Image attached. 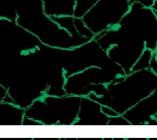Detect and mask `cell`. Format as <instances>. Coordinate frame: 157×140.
<instances>
[{"label": "cell", "instance_id": "1", "mask_svg": "<svg viewBox=\"0 0 157 140\" xmlns=\"http://www.w3.org/2000/svg\"><path fill=\"white\" fill-rule=\"evenodd\" d=\"M94 40L125 75L130 74L144 50L154 52L157 47L155 13L152 9L134 2L118 25L96 35Z\"/></svg>", "mask_w": 157, "mask_h": 140}, {"label": "cell", "instance_id": "2", "mask_svg": "<svg viewBox=\"0 0 157 140\" xmlns=\"http://www.w3.org/2000/svg\"><path fill=\"white\" fill-rule=\"evenodd\" d=\"M157 88V75L150 69L131 72L105 85L103 95L89 97L102 107L112 108L118 115L125 112L151 95Z\"/></svg>", "mask_w": 157, "mask_h": 140}, {"label": "cell", "instance_id": "3", "mask_svg": "<svg viewBox=\"0 0 157 140\" xmlns=\"http://www.w3.org/2000/svg\"><path fill=\"white\" fill-rule=\"evenodd\" d=\"M16 23L33 34L42 43L54 49L71 50L91 41L71 36L43 12L41 0H30L16 11Z\"/></svg>", "mask_w": 157, "mask_h": 140}, {"label": "cell", "instance_id": "4", "mask_svg": "<svg viewBox=\"0 0 157 140\" xmlns=\"http://www.w3.org/2000/svg\"><path fill=\"white\" fill-rule=\"evenodd\" d=\"M81 97L64 95L48 96L35 100L25 111V116L41 125H74L77 120Z\"/></svg>", "mask_w": 157, "mask_h": 140}, {"label": "cell", "instance_id": "5", "mask_svg": "<svg viewBox=\"0 0 157 140\" xmlns=\"http://www.w3.org/2000/svg\"><path fill=\"white\" fill-rule=\"evenodd\" d=\"M60 63L66 78L92 66L108 69L125 75L124 70L110 59L107 52L94 39L74 49L61 50Z\"/></svg>", "mask_w": 157, "mask_h": 140}, {"label": "cell", "instance_id": "6", "mask_svg": "<svg viewBox=\"0 0 157 140\" xmlns=\"http://www.w3.org/2000/svg\"><path fill=\"white\" fill-rule=\"evenodd\" d=\"M134 2L136 0H99L82 20L94 35H99L118 25Z\"/></svg>", "mask_w": 157, "mask_h": 140}, {"label": "cell", "instance_id": "7", "mask_svg": "<svg viewBox=\"0 0 157 140\" xmlns=\"http://www.w3.org/2000/svg\"><path fill=\"white\" fill-rule=\"evenodd\" d=\"M124 75L108 69L92 66L82 72L67 77L64 92L67 95L83 97V93L93 84H109Z\"/></svg>", "mask_w": 157, "mask_h": 140}, {"label": "cell", "instance_id": "8", "mask_svg": "<svg viewBox=\"0 0 157 140\" xmlns=\"http://www.w3.org/2000/svg\"><path fill=\"white\" fill-rule=\"evenodd\" d=\"M157 113V88L150 96L125 112L124 117L131 125H147Z\"/></svg>", "mask_w": 157, "mask_h": 140}, {"label": "cell", "instance_id": "9", "mask_svg": "<svg viewBox=\"0 0 157 140\" xmlns=\"http://www.w3.org/2000/svg\"><path fill=\"white\" fill-rule=\"evenodd\" d=\"M101 108L102 105L89 97H81L78 116L74 125H108L109 117Z\"/></svg>", "mask_w": 157, "mask_h": 140}, {"label": "cell", "instance_id": "10", "mask_svg": "<svg viewBox=\"0 0 157 140\" xmlns=\"http://www.w3.org/2000/svg\"><path fill=\"white\" fill-rule=\"evenodd\" d=\"M43 12L50 17L74 16L76 0H41Z\"/></svg>", "mask_w": 157, "mask_h": 140}, {"label": "cell", "instance_id": "11", "mask_svg": "<svg viewBox=\"0 0 157 140\" xmlns=\"http://www.w3.org/2000/svg\"><path fill=\"white\" fill-rule=\"evenodd\" d=\"M25 111L13 103L0 102V125H22Z\"/></svg>", "mask_w": 157, "mask_h": 140}, {"label": "cell", "instance_id": "12", "mask_svg": "<svg viewBox=\"0 0 157 140\" xmlns=\"http://www.w3.org/2000/svg\"><path fill=\"white\" fill-rule=\"evenodd\" d=\"M153 57V51L146 49L142 52L140 57L138 58L135 64L133 66L132 72H137V71H144V70L150 69V64H151V60Z\"/></svg>", "mask_w": 157, "mask_h": 140}, {"label": "cell", "instance_id": "13", "mask_svg": "<svg viewBox=\"0 0 157 140\" xmlns=\"http://www.w3.org/2000/svg\"><path fill=\"white\" fill-rule=\"evenodd\" d=\"M99 0H76L74 9V17L82 18Z\"/></svg>", "mask_w": 157, "mask_h": 140}, {"label": "cell", "instance_id": "14", "mask_svg": "<svg viewBox=\"0 0 157 140\" xmlns=\"http://www.w3.org/2000/svg\"><path fill=\"white\" fill-rule=\"evenodd\" d=\"M108 125H131L122 115H117L109 118Z\"/></svg>", "mask_w": 157, "mask_h": 140}, {"label": "cell", "instance_id": "15", "mask_svg": "<svg viewBox=\"0 0 157 140\" xmlns=\"http://www.w3.org/2000/svg\"><path fill=\"white\" fill-rule=\"evenodd\" d=\"M150 70L157 75V47L153 52V57H152L151 64H150Z\"/></svg>", "mask_w": 157, "mask_h": 140}, {"label": "cell", "instance_id": "16", "mask_svg": "<svg viewBox=\"0 0 157 140\" xmlns=\"http://www.w3.org/2000/svg\"><path fill=\"white\" fill-rule=\"evenodd\" d=\"M101 110H102V112L105 113V114L107 115L109 118H110V117H114V116L118 115L117 113L114 112V111L112 110V108H108V107H102V108H101Z\"/></svg>", "mask_w": 157, "mask_h": 140}, {"label": "cell", "instance_id": "17", "mask_svg": "<svg viewBox=\"0 0 157 140\" xmlns=\"http://www.w3.org/2000/svg\"><path fill=\"white\" fill-rule=\"evenodd\" d=\"M22 125H41L38 121L34 119H31V118H28L25 116L23 118V121H22Z\"/></svg>", "mask_w": 157, "mask_h": 140}, {"label": "cell", "instance_id": "18", "mask_svg": "<svg viewBox=\"0 0 157 140\" xmlns=\"http://www.w3.org/2000/svg\"><path fill=\"white\" fill-rule=\"evenodd\" d=\"M8 95H9L8 89H6V86H3V85L0 84V102L4 101V99H6V97Z\"/></svg>", "mask_w": 157, "mask_h": 140}, {"label": "cell", "instance_id": "19", "mask_svg": "<svg viewBox=\"0 0 157 140\" xmlns=\"http://www.w3.org/2000/svg\"><path fill=\"white\" fill-rule=\"evenodd\" d=\"M154 1L155 0H136V2H138L139 4H141L144 8H152V6H153Z\"/></svg>", "mask_w": 157, "mask_h": 140}, {"label": "cell", "instance_id": "20", "mask_svg": "<svg viewBox=\"0 0 157 140\" xmlns=\"http://www.w3.org/2000/svg\"><path fill=\"white\" fill-rule=\"evenodd\" d=\"M70 140H103V138H70Z\"/></svg>", "mask_w": 157, "mask_h": 140}, {"label": "cell", "instance_id": "21", "mask_svg": "<svg viewBox=\"0 0 157 140\" xmlns=\"http://www.w3.org/2000/svg\"><path fill=\"white\" fill-rule=\"evenodd\" d=\"M0 140H33V138H0Z\"/></svg>", "mask_w": 157, "mask_h": 140}, {"label": "cell", "instance_id": "22", "mask_svg": "<svg viewBox=\"0 0 157 140\" xmlns=\"http://www.w3.org/2000/svg\"><path fill=\"white\" fill-rule=\"evenodd\" d=\"M33 140H63L62 138H33Z\"/></svg>", "mask_w": 157, "mask_h": 140}, {"label": "cell", "instance_id": "23", "mask_svg": "<svg viewBox=\"0 0 157 140\" xmlns=\"http://www.w3.org/2000/svg\"><path fill=\"white\" fill-rule=\"evenodd\" d=\"M152 11L154 12V13H156L157 12V0H155V1H154V3H153V6H152Z\"/></svg>", "mask_w": 157, "mask_h": 140}, {"label": "cell", "instance_id": "24", "mask_svg": "<svg viewBox=\"0 0 157 140\" xmlns=\"http://www.w3.org/2000/svg\"><path fill=\"white\" fill-rule=\"evenodd\" d=\"M125 140H147V138H125Z\"/></svg>", "mask_w": 157, "mask_h": 140}, {"label": "cell", "instance_id": "25", "mask_svg": "<svg viewBox=\"0 0 157 140\" xmlns=\"http://www.w3.org/2000/svg\"><path fill=\"white\" fill-rule=\"evenodd\" d=\"M113 140H125V138H121L120 137V138H113Z\"/></svg>", "mask_w": 157, "mask_h": 140}, {"label": "cell", "instance_id": "26", "mask_svg": "<svg viewBox=\"0 0 157 140\" xmlns=\"http://www.w3.org/2000/svg\"><path fill=\"white\" fill-rule=\"evenodd\" d=\"M103 140H113V138H111V137H107V138H103Z\"/></svg>", "mask_w": 157, "mask_h": 140}, {"label": "cell", "instance_id": "27", "mask_svg": "<svg viewBox=\"0 0 157 140\" xmlns=\"http://www.w3.org/2000/svg\"><path fill=\"white\" fill-rule=\"evenodd\" d=\"M147 140H157V138H147Z\"/></svg>", "mask_w": 157, "mask_h": 140}, {"label": "cell", "instance_id": "28", "mask_svg": "<svg viewBox=\"0 0 157 140\" xmlns=\"http://www.w3.org/2000/svg\"><path fill=\"white\" fill-rule=\"evenodd\" d=\"M154 119H155V120H157V113H156V115L154 116Z\"/></svg>", "mask_w": 157, "mask_h": 140}, {"label": "cell", "instance_id": "29", "mask_svg": "<svg viewBox=\"0 0 157 140\" xmlns=\"http://www.w3.org/2000/svg\"><path fill=\"white\" fill-rule=\"evenodd\" d=\"M155 16H156V19H157V12H156V13H155Z\"/></svg>", "mask_w": 157, "mask_h": 140}]
</instances>
